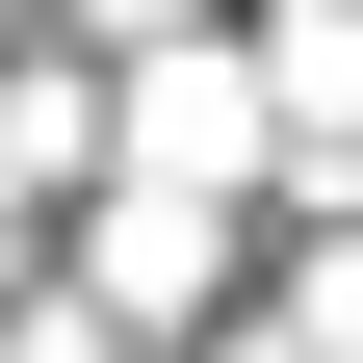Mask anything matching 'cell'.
Here are the masks:
<instances>
[{
  "label": "cell",
  "instance_id": "6da1fadb",
  "mask_svg": "<svg viewBox=\"0 0 363 363\" xmlns=\"http://www.w3.org/2000/svg\"><path fill=\"white\" fill-rule=\"evenodd\" d=\"M130 156L234 182V156H259V78H234V52H156V78H130Z\"/></svg>",
  "mask_w": 363,
  "mask_h": 363
},
{
  "label": "cell",
  "instance_id": "7a4b0ae2",
  "mask_svg": "<svg viewBox=\"0 0 363 363\" xmlns=\"http://www.w3.org/2000/svg\"><path fill=\"white\" fill-rule=\"evenodd\" d=\"M286 104H311V130H363V0H311V26H286Z\"/></svg>",
  "mask_w": 363,
  "mask_h": 363
},
{
  "label": "cell",
  "instance_id": "3957f363",
  "mask_svg": "<svg viewBox=\"0 0 363 363\" xmlns=\"http://www.w3.org/2000/svg\"><path fill=\"white\" fill-rule=\"evenodd\" d=\"M104 26H182V0H104Z\"/></svg>",
  "mask_w": 363,
  "mask_h": 363
}]
</instances>
